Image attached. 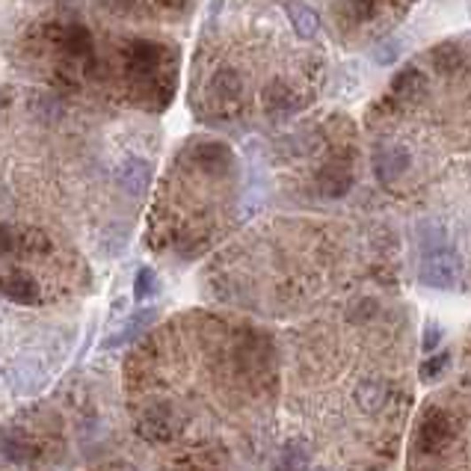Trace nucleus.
Returning a JSON list of instances; mask_svg holds the SVG:
<instances>
[{
    "label": "nucleus",
    "instance_id": "1",
    "mask_svg": "<svg viewBox=\"0 0 471 471\" xmlns=\"http://www.w3.org/2000/svg\"><path fill=\"white\" fill-rule=\"evenodd\" d=\"M459 276V261L448 249L427 252L421 261V282L430 287H451Z\"/></svg>",
    "mask_w": 471,
    "mask_h": 471
},
{
    "label": "nucleus",
    "instance_id": "2",
    "mask_svg": "<svg viewBox=\"0 0 471 471\" xmlns=\"http://www.w3.org/2000/svg\"><path fill=\"white\" fill-rule=\"evenodd\" d=\"M0 291L10 296V300H19V302H36V296H39L36 282L24 273H12V276L0 279Z\"/></svg>",
    "mask_w": 471,
    "mask_h": 471
},
{
    "label": "nucleus",
    "instance_id": "3",
    "mask_svg": "<svg viewBox=\"0 0 471 471\" xmlns=\"http://www.w3.org/2000/svg\"><path fill=\"white\" fill-rule=\"evenodd\" d=\"M406 152H400V148H391V152H382L377 157V176L382 181H395L400 172L406 169Z\"/></svg>",
    "mask_w": 471,
    "mask_h": 471
},
{
    "label": "nucleus",
    "instance_id": "4",
    "mask_svg": "<svg viewBox=\"0 0 471 471\" xmlns=\"http://www.w3.org/2000/svg\"><path fill=\"white\" fill-rule=\"evenodd\" d=\"M287 12H291V21H294V27L296 33H300L302 39H311L314 33H318V15H314V10H309V6H302V4H287Z\"/></svg>",
    "mask_w": 471,
    "mask_h": 471
},
{
    "label": "nucleus",
    "instance_id": "5",
    "mask_svg": "<svg viewBox=\"0 0 471 471\" xmlns=\"http://www.w3.org/2000/svg\"><path fill=\"white\" fill-rule=\"evenodd\" d=\"M448 365H451V356H448V353L433 356V359H427V362L421 365V377H424V380H436L444 368H448Z\"/></svg>",
    "mask_w": 471,
    "mask_h": 471
},
{
    "label": "nucleus",
    "instance_id": "6",
    "mask_svg": "<svg viewBox=\"0 0 471 471\" xmlns=\"http://www.w3.org/2000/svg\"><path fill=\"white\" fill-rule=\"evenodd\" d=\"M157 291V279L152 270H139V276H137V300H145V296H152Z\"/></svg>",
    "mask_w": 471,
    "mask_h": 471
},
{
    "label": "nucleus",
    "instance_id": "7",
    "mask_svg": "<svg viewBox=\"0 0 471 471\" xmlns=\"http://www.w3.org/2000/svg\"><path fill=\"white\" fill-rule=\"evenodd\" d=\"M154 320V311H143V314H137L134 320H130V326L125 329V335H122V341H130V338H137L139 333H143V329L152 324Z\"/></svg>",
    "mask_w": 471,
    "mask_h": 471
},
{
    "label": "nucleus",
    "instance_id": "8",
    "mask_svg": "<svg viewBox=\"0 0 471 471\" xmlns=\"http://www.w3.org/2000/svg\"><path fill=\"white\" fill-rule=\"evenodd\" d=\"M442 341V326L439 324H427V329H424V350L430 353V350H436V344Z\"/></svg>",
    "mask_w": 471,
    "mask_h": 471
}]
</instances>
